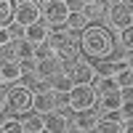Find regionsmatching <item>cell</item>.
Wrapping results in <instances>:
<instances>
[{
    "label": "cell",
    "mask_w": 133,
    "mask_h": 133,
    "mask_svg": "<svg viewBox=\"0 0 133 133\" xmlns=\"http://www.w3.org/2000/svg\"><path fill=\"white\" fill-rule=\"evenodd\" d=\"M32 104H35V93L24 85H16L11 91L3 93V123L5 120H14L11 115H27L32 112Z\"/></svg>",
    "instance_id": "3957f363"
},
{
    "label": "cell",
    "mask_w": 133,
    "mask_h": 133,
    "mask_svg": "<svg viewBox=\"0 0 133 133\" xmlns=\"http://www.w3.org/2000/svg\"><path fill=\"white\" fill-rule=\"evenodd\" d=\"M120 115H123V123H133V101H125Z\"/></svg>",
    "instance_id": "4316f807"
},
{
    "label": "cell",
    "mask_w": 133,
    "mask_h": 133,
    "mask_svg": "<svg viewBox=\"0 0 133 133\" xmlns=\"http://www.w3.org/2000/svg\"><path fill=\"white\" fill-rule=\"evenodd\" d=\"M43 21V8L40 3H32V0H19L16 3V24L21 27H32Z\"/></svg>",
    "instance_id": "ba28073f"
},
{
    "label": "cell",
    "mask_w": 133,
    "mask_h": 133,
    "mask_svg": "<svg viewBox=\"0 0 133 133\" xmlns=\"http://www.w3.org/2000/svg\"><path fill=\"white\" fill-rule=\"evenodd\" d=\"M125 133H133V123H125Z\"/></svg>",
    "instance_id": "f546056e"
},
{
    "label": "cell",
    "mask_w": 133,
    "mask_h": 133,
    "mask_svg": "<svg viewBox=\"0 0 133 133\" xmlns=\"http://www.w3.org/2000/svg\"><path fill=\"white\" fill-rule=\"evenodd\" d=\"M19 120H21V125H24L27 133H45V117L37 115V112H27Z\"/></svg>",
    "instance_id": "5bb4252c"
},
{
    "label": "cell",
    "mask_w": 133,
    "mask_h": 133,
    "mask_svg": "<svg viewBox=\"0 0 133 133\" xmlns=\"http://www.w3.org/2000/svg\"><path fill=\"white\" fill-rule=\"evenodd\" d=\"M125 104V98H123V91H117V93H109V96H101L98 98V107H101V112L104 115H112V112H120Z\"/></svg>",
    "instance_id": "2e32d148"
},
{
    "label": "cell",
    "mask_w": 133,
    "mask_h": 133,
    "mask_svg": "<svg viewBox=\"0 0 133 133\" xmlns=\"http://www.w3.org/2000/svg\"><path fill=\"white\" fill-rule=\"evenodd\" d=\"M96 98H98V93H96V88L93 85H75V91L69 93V109H75V115L77 112H91V109L96 107Z\"/></svg>",
    "instance_id": "8992f818"
},
{
    "label": "cell",
    "mask_w": 133,
    "mask_h": 133,
    "mask_svg": "<svg viewBox=\"0 0 133 133\" xmlns=\"http://www.w3.org/2000/svg\"><path fill=\"white\" fill-rule=\"evenodd\" d=\"M107 11H109V3H93V0L83 3V14L88 16V21H91V19H98V16H104Z\"/></svg>",
    "instance_id": "603a6c76"
},
{
    "label": "cell",
    "mask_w": 133,
    "mask_h": 133,
    "mask_svg": "<svg viewBox=\"0 0 133 133\" xmlns=\"http://www.w3.org/2000/svg\"><path fill=\"white\" fill-rule=\"evenodd\" d=\"M11 24H16V3L3 0V3H0V29H5Z\"/></svg>",
    "instance_id": "44dd1931"
},
{
    "label": "cell",
    "mask_w": 133,
    "mask_h": 133,
    "mask_svg": "<svg viewBox=\"0 0 133 133\" xmlns=\"http://www.w3.org/2000/svg\"><path fill=\"white\" fill-rule=\"evenodd\" d=\"M98 123H101V120L96 117L93 109L91 112H77L75 115V130H80V133H93Z\"/></svg>",
    "instance_id": "7c38bea8"
},
{
    "label": "cell",
    "mask_w": 133,
    "mask_h": 133,
    "mask_svg": "<svg viewBox=\"0 0 133 133\" xmlns=\"http://www.w3.org/2000/svg\"><path fill=\"white\" fill-rule=\"evenodd\" d=\"M21 75H24V69H21V61H3V64H0V80H3V85L16 83Z\"/></svg>",
    "instance_id": "4fadbf2b"
},
{
    "label": "cell",
    "mask_w": 133,
    "mask_h": 133,
    "mask_svg": "<svg viewBox=\"0 0 133 133\" xmlns=\"http://www.w3.org/2000/svg\"><path fill=\"white\" fill-rule=\"evenodd\" d=\"M120 45H123L125 51H133V27L120 32Z\"/></svg>",
    "instance_id": "484cf974"
},
{
    "label": "cell",
    "mask_w": 133,
    "mask_h": 133,
    "mask_svg": "<svg viewBox=\"0 0 133 133\" xmlns=\"http://www.w3.org/2000/svg\"><path fill=\"white\" fill-rule=\"evenodd\" d=\"M93 88H96L98 98H101V96H109V93H117V91H120V85H117V80H115V75H101V77H98V80L93 83Z\"/></svg>",
    "instance_id": "ac0fdd59"
},
{
    "label": "cell",
    "mask_w": 133,
    "mask_h": 133,
    "mask_svg": "<svg viewBox=\"0 0 133 133\" xmlns=\"http://www.w3.org/2000/svg\"><path fill=\"white\" fill-rule=\"evenodd\" d=\"M112 75H115V80H117V85H120V91H125V88H133V69L125 64V59L120 61V64H115Z\"/></svg>",
    "instance_id": "9a60e30c"
},
{
    "label": "cell",
    "mask_w": 133,
    "mask_h": 133,
    "mask_svg": "<svg viewBox=\"0 0 133 133\" xmlns=\"http://www.w3.org/2000/svg\"><path fill=\"white\" fill-rule=\"evenodd\" d=\"M48 45H51V51H53V56L61 59V61H66V64L77 61V59H80V51H83V48H80V40H77L75 32H69L66 27L51 32Z\"/></svg>",
    "instance_id": "7a4b0ae2"
},
{
    "label": "cell",
    "mask_w": 133,
    "mask_h": 133,
    "mask_svg": "<svg viewBox=\"0 0 133 133\" xmlns=\"http://www.w3.org/2000/svg\"><path fill=\"white\" fill-rule=\"evenodd\" d=\"M40 8H43V21H45L51 29L66 24V19L72 14V5L64 3V0H45V3H40Z\"/></svg>",
    "instance_id": "5b68a950"
},
{
    "label": "cell",
    "mask_w": 133,
    "mask_h": 133,
    "mask_svg": "<svg viewBox=\"0 0 133 133\" xmlns=\"http://www.w3.org/2000/svg\"><path fill=\"white\" fill-rule=\"evenodd\" d=\"M66 130H69V120L61 112L45 115V133H66Z\"/></svg>",
    "instance_id": "e0dca14e"
},
{
    "label": "cell",
    "mask_w": 133,
    "mask_h": 133,
    "mask_svg": "<svg viewBox=\"0 0 133 133\" xmlns=\"http://www.w3.org/2000/svg\"><path fill=\"white\" fill-rule=\"evenodd\" d=\"M64 72L69 75V80H72L75 85H93V83L98 80V77H96V69H93L85 59H77V61H72V64H66Z\"/></svg>",
    "instance_id": "52a82bcc"
},
{
    "label": "cell",
    "mask_w": 133,
    "mask_h": 133,
    "mask_svg": "<svg viewBox=\"0 0 133 133\" xmlns=\"http://www.w3.org/2000/svg\"><path fill=\"white\" fill-rule=\"evenodd\" d=\"M0 133H27V130H24V125H21V120H5Z\"/></svg>",
    "instance_id": "d4e9b609"
},
{
    "label": "cell",
    "mask_w": 133,
    "mask_h": 133,
    "mask_svg": "<svg viewBox=\"0 0 133 133\" xmlns=\"http://www.w3.org/2000/svg\"><path fill=\"white\" fill-rule=\"evenodd\" d=\"M93 133H125V123H120V120H101Z\"/></svg>",
    "instance_id": "cb8c5ba5"
},
{
    "label": "cell",
    "mask_w": 133,
    "mask_h": 133,
    "mask_svg": "<svg viewBox=\"0 0 133 133\" xmlns=\"http://www.w3.org/2000/svg\"><path fill=\"white\" fill-rule=\"evenodd\" d=\"M88 27H91V24H88V16L83 14V5L77 8V11H72L69 19H66V29H69V32H80V35H83Z\"/></svg>",
    "instance_id": "d6986e66"
},
{
    "label": "cell",
    "mask_w": 133,
    "mask_h": 133,
    "mask_svg": "<svg viewBox=\"0 0 133 133\" xmlns=\"http://www.w3.org/2000/svg\"><path fill=\"white\" fill-rule=\"evenodd\" d=\"M107 19L117 32L133 27V0H115V3H109Z\"/></svg>",
    "instance_id": "277c9868"
},
{
    "label": "cell",
    "mask_w": 133,
    "mask_h": 133,
    "mask_svg": "<svg viewBox=\"0 0 133 133\" xmlns=\"http://www.w3.org/2000/svg\"><path fill=\"white\" fill-rule=\"evenodd\" d=\"M51 91L59 93V96H69V93L75 91V83L69 80V75H66V72H61V75H56V77L51 80Z\"/></svg>",
    "instance_id": "ffe728a7"
},
{
    "label": "cell",
    "mask_w": 133,
    "mask_h": 133,
    "mask_svg": "<svg viewBox=\"0 0 133 133\" xmlns=\"http://www.w3.org/2000/svg\"><path fill=\"white\" fill-rule=\"evenodd\" d=\"M14 51H16V59H19V61H32V59H35V53H37V45H32V43L24 37V40L14 43Z\"/></svg>",
    "instance_id": "7402d4cb"
},
{
    "label": "cell",
    "mask_w": 133,
    "mask_h": 133,
    "mask_svg": "<svg viewBox=\"0 0 133 133\" xmlns=\"http://www.w3.org/2000/svg\"><path fill=\"white\" fill-rule=\"evenodd\" d=\"M123 98H125V101H133V88H125V91H123Z\"/></svg>",
    "instance_id": "83f0119b"
},
{
    "label": "cell",
    "mask_w": 133,
    "mask_h": 133,
    "mask_svg": "<svg viewBox=\"0 0 133 133\" xmlns=\"http://www.w3.org/2000/svg\"><path fill=\"white\" fill-rule=\"evenodd\" d=\"M125 64L133 69V51H128V53H125Z\"/></svg>",
    "instance_id": "f1b7e54d"
},
{
    "label": "cell",
    "mask_w": 133,
    "mask_h": 133,
    "mask_svg": "<svg viewBox=\"0 0 133 133\" xmlns=\"http://www.w3.org/2000/svg\"><path fill=\"white\" fill-rule=\"evenodd\" d=\"M80 48H83L85 56H91V59H109L115 43H112V37H109V32H107L104 27L91 24V27L80 35Z\"/></svg>",
    "instance_id": "6da1fadb"
},
{
    "label": "cell",
    "mask_w": 133,
    "mask_h": 133,
    "mask_svg": "<svg viewBox=\"0 0 133 133\" xmlns=\"http://www.w3.org/2000/svg\"><path fill=\"white\" fill-rule=\"evenodd\" d=\"M51 27L45 24V21H37V24L27 27V40L32 43V45H45V43L51 40Z\"/></svg>",
    "instance_id": "8fae6325"
},
{
    "label": "cell",
    "mask_w": 133,
    "mask_h": 133,
    "mask_svg": "<svg viewBox=\"0 0 133 133\" xmlns=\"http://www.w3.org/2000/svg\"><path fill=\"white\" fill-rule=\"evenodd\" d=\"M66 69V66H64V61L61 59H56V56H51V59H40L37 61V69H35V75L40 77V80H53V77H56V75H61Z\"/></svg>",
    "instance_id": "30bf717a"
},
{
    "label": "cell",
    "mask_w": 133,
    "mask_h": 133,
    "mask_svg": "<svg viewBox=\"0 0 133 133\" xmlns=\"http://www.w3.org/2000/svg\"><path fill=\"white\" fill-rule=\"evenodd\" d=\"M56 107H59V93H53V91H37L35 93V104H32V112H37V115H53L56 112Z\"/></svg>",
    "instance_id": "9c48e42d"
}]
</instances>
